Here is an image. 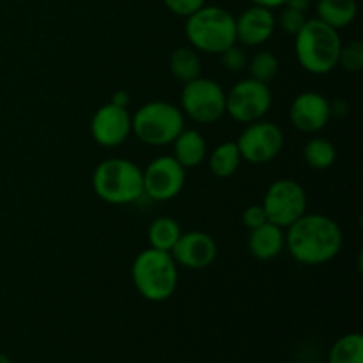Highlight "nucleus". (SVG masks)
<instances>
[{"mask_svg": "<svg viewBox=\"0 0 363 363\" xmlns=\"http://www.w3.org/2000/svg\"><path fill=\"white\" fill-rule=\"evenodd\" d=\"M344 245L339 223L326 215L305 213L287 227L286 248L291 257L305 266H321L335 259Z\"/></svg>", "mask_w": 363, "mask_h": 363, "instance_id": "f257e3e1", "label": "nucleus"}, {"mask_svg": "<svg viewBox=\"0 0 363 363\" xmlns=\"http://www.w3.org/2000/svg\"><path fill=\"white\" fill-rule=\"evenodd\" d=\"M342 39L339 30L318 18L305 21L294 35V53L298 64L311 74H328L339 66Z\"/></svg>", "mask_w": 363, "mask_h": 363, "instance_id": "f03ea898", "label": "nucleus"}, {"mask_svg": "<svg viewBox=\"0 0 363 363\" xmlns=\"http://www.w3.org/2000/svg\"><path fill=\"white\" fill-rule=\"evenodd\" d=\"M179 266L170 252L145 248L131 264V280L144 300L162 303L172 298L179 282Z\"/></svg>", "mask_w": 363, "mask_h": 363, "instance_id": "7ed1b4c3", "label": "nucleus"}, {"mask_svg": "<svg viewBox=\"0 0 363 363\" xmlns=\"http://www.w3.org/2000/svg\"><path fill=\"white\" fill-rule=\"evenodd\" d=\"M92 188L106 204H133L144 195L142 169L126 158L103 160L92 174Z\"/></svg>", "mask_w": 363, "mask_h": 363, "instance_id": "20e7f679", "label": "nucleus"}, {"mask_svg": "<svg viewBox=\"0 0 363 363\" xmlns=\"http://www.w3.org/2000/svg\"><path fill=\"white\" fill-rule=\"evenodd\" d=\"M184 34L197 52L218 55L236 43V18L218 6H202L186 16Z\"/></svg>", "mask_w": 363, "mask_h": 363, "instance_id": "39448f33", "label": "nucleus"}, {"mask_svg": "<svg viewBox=\"0 0 363 363\" xmlns=\"http://www.w3.org/2000/svg\"><path fill=\"white\" fill-rule=\"evenodd\" d=\"M184 130V113L169 101H149L131 116V133L144 144L163 147Z\"/></svg>", "mask_w": 363, "mask_h": 363, "instance_id": "423d86ee", "label": "nucleus"}, {"mask_svg": "<svg viewBox=\"0 0 363 363\" xmlns=\"http://www.w3.org/2000/svg\"><path fill=\"white\" fill-rule=\"evenodd\" d=\"M181 112L199 124H215L225 116V91L211 78L186 82L181 91Z\"/></svg>", "mask_w": 363, "mask_h": 363, "instance_id": "0eeeda50", "label": "nucleus"}, {"mask_svg": "<svg viewBox=\"0 0 363 363\" xmlns=\"http://www.w3.org/2000/svg\"><path fill=\"white\" fill-rule=\"evenodd\" d=\"M272 103L273 94L269 85L254 78L240 80L225 92V113L241 124L261 121L269 112Z\"/></svg>", "mask_w": 363, "mask_h": 363, "instance_id": "6e6552de", "label": "nucleus"}, {"mask_svg": "<svg viewBox=\"0 0 363 363\" xmlns=\"http://www.w3.org/2000/svg\"><path fill=\"white\" fill-rule=\"evenodd\" d=\"M261 206L269 223L287 229L307 213V191L294 179H277L266 190Z\"/></svg>", "mask_w": 363, "mask_h": 363, "instance_id": "1a4fd4ad", "label": "nucleus"}, {"mask_svg": "<svg viewBox=\"0 0 363 363\" xmlns=\"http://www.w3.org/2000/svg\"><path fill=\"white\" fill-rule=\"evenodd\" d=\"M241 160L252 165H264L275 160L284 147V131L272 121L247 124L236 140Z\"/></svg>", "mask_w": 363, "mask_h": 363, "instance_id": "9d476101", "label": "nucleus"}, {"mask_svg": "<svg viewBox=\"0 0 363 363\" xmlns=\"http://www.w3.org/2000/svg\"><path fill=\"white\" fill-rule=\"evenodd\" d=\"M144 194L158 202H167L176 199L183 191L186 183V169L176 162L172 155L158 156L152 160L144 170Z\"/></svg>", "mask_w": 363, "mask_h": 363, "instance_id": "9b49d317", "label": "nucleus"}, {"mask_svg": "<svg viewBox=\"0 0 363 363\" xmlns=\"http://www.w3.org/2000/svg\"><path fill=\"white\" fill-rule=\"evenodd\" d=\"M131 133V116L128 108L113 103L99 106L91 119V137L101 147L113 149L128 140Z\"/></svg>", "mask_w": 363, "mask_h": 363, "instance_id": "f8f14e48", "label": "nucleus"}, {"mask_svg": "<svg viewBox=\"0 0 363 363\" xmlns=\"http://www.w3.org/2000/svg\"><path fill=\"white\" fill-rule=\"evenodd\" d=\"M289 121L301 133H319L332 121L330 99L323 96L321 92H301L291 103Z\"/></svg>", "mask_w": 363, "mask_h": 363, "instance_id": "ddd939ff", "label": "nucleus"}, {"mask_svg": "<svg viewBox=\"0 0 363 363\" xmlns=\"http://www.w3.org/2000/svg\"><path fill=\"white\" fill-rule=\"evenodd\" d=\"M177 266L186 269H206L215 262L218 255L216 241L202 230H190L181 233L179 240L170 250Z\"/></svg>", "mask_w": 363, "mask_h": 363, "instance_id": "4468645a", "label": "nucleus"}, {"mask_svg": "<svg viewBox=\"0 0 363 363\" xmlns=\"http://www.w3.org/2000/svg\"><path fill=\"white\" fill-rule=\"evenodd\" d=\"M277 18L273 9L252 4L236 18V43L243 46H261L273 35Z\"/></svg>", "mask_w": 363, "mask_h": 363, "instance_id": "2eb2a0df", "label": "nucleus"}, {"mask_svg": "<svg viewBox=\"0 0 363 363\" xmlns=\"http://www.w3.org/2000/svg\"><path fill=\"white\" fill-rule=\"evenodd\" d=\"M286 248V234L275 223H262L257 229L250 230L248 236V250L259 261H272L279 257Z\"/></svg>", "mask_w": 363, "mask_h": 363, "instance_id": "dca6fc26", "label": "nucleus"}, {"mask_svg": "<svg viewBox=\"0 0 363 363\" xmlns=\"http://www.w3.org/2000/svg\"><path fill=\"white\" fill-rule=\"evenodd\" d=\"M172 156L184 169H195L208 156V144L201 131L184 128L172 142Z\"/></svg>", "mask_w": 363, "mask_h": 363, "instance_id": "f3484780", "label": "nucleus"}, {"mask_svg": "<svg viewBox=\"0 0 363 363\" xmlns=\"http://www.w3.org/2000/svg\"><path fill=\"white\" fill-rule=\"evenodd\" d=\"M315 14L318 20L325 21L335 30H340L354 21L358 14V4L357 0H318Z\"/></svg>", "mask_w": 363, "mask_h": 363, "instance_id": "a211bd4d", "label": "nucleus"}, {"mask_svg": "<svg viewBox=\"0 0 363 363\" xmlns=\"http://www.w3.org/2000/svg\"><path fill=\"white\" fill-rule=\"evenodd\" d=\"M206 158H208V167L211 170V174L215 177H220V179L234 176L236 170L240 169L241 162H243L240 155V149H238L236 142L233 140L218 144Z\"/></svg>", "mask_w": 363, "mask_h": 363, "instance_id": "6ab92c4d", "label": "nucleus"}, {"mask_svg": "<svg viewBox=\"0 0 363 363\" xmlns=\"http://www.w3.org/2000/svg\"><path fill=\"white\" fill-rule=\"evenodd\" d=\"M169 69L172 73V77L176 80L186 82L195 80V78L201 77L202 71V62L199 52L191 46H179V48L174 50L169 57Z\"/></svg>", "mask_w": 363, "mask_h": 363, "instance_id": "aec40b11", "label": "nucleus"}, {"mask_svg": "<svg viewBox=\"0 0 363 363\" xmlns=\"http://www.w3.org/2000/svg\"><path fill=\"white\" fill-rule=\"evenodd\" d=\"M181 233L183 230L176 220L170 216H158L156 220H152L147 229L149 247L162 252H170L179 240Z\"/></svg>", "mask_w": 363, "mask_h": 363, "instance_id": "412c9836", "label": "nucleus"}, {"mask_svg": "<svg viewBox=\"0 0 363 363\" xmlns=\"http://www.w3.org/2000/svg\"><path fill=\"white\" fill-rule=\"evenodd\" d=\"M303 160L314 170H326L335 163L337 149L328 138L314 137L305 144Z\"/></svg>", "mask_w": 363, "mask_h": 363, "instance_id": "4be33fe9", "label": "nucleus"}, {"mask_svg": "<svg viewBox=\"0 0 363 363\" xmlns=\"http://www.w3.org/2000/svg\"><path fill=\"white\" fill-rule=\"evenodd\" d=\"M328 363H363V337L362 333L342 335L332 346Z\"/></svg>", "mask_w": 363, "mask_h": 363, "instance_id": "5701e85b", "label": "nucleus"}, {"mask_svg": "<svg viewBox=\"0 0 363 363\" xmlns=\"http://www.w3.org/2000/svg\"><path fill=\"white\" fill-rule=\"evenodd\" d=\"M247 69L250 71V78L262 82V84H269V82L275 80V77L279 74L280 64L279 59L275 57V53L264 50V52L255 53V55L248 60Z\"/></svg>", "mask_w": 363, "mask_h": 363, "instance_id": "b1692460", "label": "nucleus"}, {"mask_svg": "<svg viewBox=\"0 0 363 363\" xmlns=\"http://www.w3.org/2000/svg\"><path fill=\"white\" fill-rule=\"evenodd\" d=\"M339 66L350 73H358L363 69V43L354 41L342 45L339 53Z\"/></svg>", "mask_w": 363, "mask_h": 363, "instance_id": "393cba45", "label": "nucleus"}, {"mask_svg": "<svg viewBox=\"0 0 363 363\" xmlns=\"http://www.w3.org/2000/svg\"><path fill=\"white\" fill-rule=\"evenodd\" d=\"M220 55V64L225 67L229 73H240V71L247 69V64H248V57L247 52H245L241 46H238L236 43L230 45L229 48L223 50Z\"/></svg>", "mask_w": 363, "mask_h": 363, "instance_id": "a878e982", "label": "nucleus"}, {"mask_svg": "<svg viewBox=\"0 0 363 363\" xmlns=\"http://www.w3.org/2000/svg\"><path fill=\"white\" fill-rule=\"evenodd\" d=\"M305 21H307L305 13H301V11H296V9H291V7H286V6H284L282 13H280L279 16L280 28L289 35H296L298 32L301 30V27L305 25Z\"/></svg>", "mask_w": 363, "mask_h": 363, "instance_id": "bb28decb", "label": "nucleus"}, {"mask_svg": "<svg viewBox=\"0 0 363 363\" xmlns=\"http://www.w3.org/2000/svg\"><path fill=\"white\" fill-rule=\"evenodd\" d=\"M165 4L167 9L170 13L177 14V16H190L195 11L201 9L202 6H206V0H162Z\"/></svg>", "mask_w": 363, "mask_h": 363, "instance_id": "cd10ccee", "label": "nucleus"}, {"mask_svg": "<svg viewBox=\"0 0 363 363\" xmlns=\"http://www.w3.org/2000/svg\"><path fill=\"white\" fill-rule=\"evenodd\" d=\"M241 220H243V225L247 227L248 230L257 229V227H261L262 223L268 222V218H266L264 208H262L261 204L248 206V208L243 211V216H241Z\"/></svg>", "mask_w": 363, "mask_h": 363, "instance_id": "c85d7f7f", "label": "nucleus"}, {"mask_svg": "<svg viewBox=\"0 0 363 363\" xmlns=\"http://www.w3.org/2000/svg\"><path fill=\"white\" fill-rule=\"evenodd\" d=\"M330 106H332V117H344L347 113V110H350V106H347L346 101H342V99H337V101H330Z\"/></svg>", "mask_w": 363, "mask_h": 363, "instance_id": "c756f323", "label": "nucleus"}, {"mask_svg": "<svg viewBox=\"0 0 363 363\" xmlns=\"http://www.w3.org/2000/svg\"><path fill=\"white\" fill-rule=\"evenodd\" d=\"M110 103H113V105H117V106H123V108H128V105H130V94H128L126 91L113 92Z\"/></svg>", "mask_w": 363, "mask_h": 363, "instance_id": "7c9ffc66", "label": "nucleus"}, {"mask_svg": "<svg viewBox=\"0 0 363 363\" xmlns=\"http://www.w3.org/2000/svg\"><path fill=\"white\" fill-rule=\"evenodd\" d=\"M286 7H291V9H296V11H301V13H305V11L311 7V0H286V4H284Z\"/></svg>", "mask_w": 363, "mask_h": 363, "instance_id": "2f4dec72", "label": "nucleus"}, {"mask_svg": "<svg viewBox=\"0 0 363 363\" xmlns=\"http://www.w3.org/2000/svg\"><path fill=\"white\" fill-rule=\"evenodd\" d=\"M254 6L268 7V9H277V7H284L286 0H250Z\"/></svg>", "mask_w": 363, "mask_h": 363, "instance_id": "473e14b6", "label": "nucleus"}, {"mask_svg": "<svg viewBox=\"0 0 363 363\" xmlns=\"http://www.w3.org/2000/svg\"><path fill=\"white\" fill-rule=\"evenodd\" d=\"M0 363H13V362H11V358L7 357V354L0 353Z\"/></svg>", "mask_w": 363, "mask_h": 363, "instance_id": "72a5a7b5", "label": "nucleus"}, {"mask_svg": "<svg viewBox=\"0 0 363 363\" xmlns=\"http://www.w3.org/2000/svg\"><path fill=\"white\" fill-rule=\"evenodd\" d=\"M291 363H300V362H291Z\"/></svg>", "mask_w": 363, "mask_h": 363, "instance_id": "f704fd0d", "label": "nucleus"}]
</instances>
